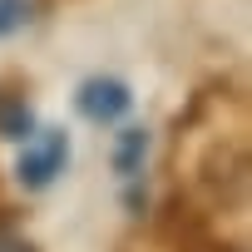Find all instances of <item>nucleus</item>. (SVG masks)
Returning <instances> with one entry per match:
<instances>
[{
    "label": "nucleus",
    "instance_id": "f03ea898",
    "mask_svg": "<svg viewBox=\"0 0 252 252\" xmlns=\"http://www.w3.org/2000/svg\"><path fill=\"white\" fill-rule=\"evenodd\" d=\"M158 237H163L173 252H237V247H222V242L213 237L208 213H198V203H193V198H183V193H173V198L163 203Z\"/></svg>",
    "mask_w": 252,
    "mask_h": 252
},
{
    "label": "nucleus",
    "instance_id": "0eeeda50",
    "mask_svg": "<svg viewBox=\"0 0 252 252\" xmlns=\"http://www.w3.org/2000/svg\"><path fill=\"white\" fill-rule=\"evenodd\" d=\"M30 0H0V40H5V35H15L20 25H30Z\"/></svg>",
    "mask_w": 252,
    "mask_h": 252
},
{
    "label": "nucleus",
    "instance_id": "423d86ee",
    "mask_svg": "<svg viewBox=\"0 0 252 252\" xmlns=\"http://www.w3.org/2000/svg\"><path fill=\"white\" fill-rule=\"evenodd\" d=\"M35 134V109L25 94H0V139L10 144H25Z\"/></svg>",
    "mask_w": 252,
    "mask_h": 252
},
{
    "label": "nucleus",
    "instance_id": "1a4fd4ad",
    "mask_svg": "<svg viewBox=\"0 0 252 252\" xmlns=\"http://www.w3.org/2000/svg\"><path fill=\"white\" fill-rule=\"evenodd\" d=\"M124 213H129V218H144V213H149V188H144V173L124 178Z\"/></svg>",
    "mask_w": 252,
    "mask_h": 252
},
{
    "label": "nucleus",
    "instance_id": "39448f33",
    "mask_svg": "<svg viewBox=\"0 0 252 252\" xmlns=\"http://www.w3.org/2000/svg\"><path fill=\"white\" fill-rule=\"evenodd\" d=\"M149 144H154V134H149V129H119V139H114V154H109L114 173H119V178H134V173H144Z\"/></svg>",
    "mask_w": 252,
    "mask_h": 252
},
{
    "label": "nucleus",
    "instance_id": "6e6552de",
    "mask_svg": "<svg viewBox=\"0 0 252 252\" xmlns=\"http://www.w3.org/2000/svg\"><path fill=\"white\" fill-rule=\"evenodd\" d=\"M0 252H35V242L15 227V213H10V208L0 213Z\"/></svg>",
    "mask_w": 252,
    "mask_h": 252
},
{
    "label": "nucleus",
    "instance_id": "f257e3e1",
    "mask_svg": "<svg viewBox=\"0 0 252 252\" xmlns=\"http://www.w3.org/2000/svg\"><path fill=\"white\" fill-rule=\"evenodd\" d=\"M198 193L213 213H237L247 203V149L237 139H218L198 158Z\"/></svg>",
    "mask_w": 252,
    "mask_h": 252
},
{
    "label": "nucleus",
    "instance_id": "20e7f679",
    "mask_svg": "<svg viewBox=\"0 0 252 252\" xmlns=\"http://www.w3.org/2000/svg\"><path fill=\"white\" fill-rule=\"evenodd\" d=\"M74 109L89 124H119L124 114L134 109V89L124 84V79H114V74H89L74 89Z\"/></svg>",
    "mask_w": 252,
    "mask_h": 252
},
{
    "label": "nucleus",
    "instance_id": "7ed1b4c3",
    "mask_svg": "<svg viewBox=\"0 0 252 252\" xmlns=\"http://www.w3.org/2000/svg\"><path fill=\"white\" fill-rule=\"evenodd\" d=\"M69 168V134L64 129H45V134H30L25 139V154L15 163V178L25 193H45L55 178H64Z\"/></svg>",
    "mask_w": 252,
    "mask_h": 252
}]
</instances>
